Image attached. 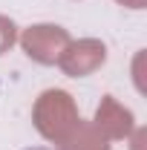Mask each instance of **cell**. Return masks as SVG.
Returning <instances> with one entry per match:
<instances>
[{
  "label": "cell",
  "instance_id": "6da1fadb",
  "mask_svg": "<svg viewBox=\"0 0 147 150\" xmlns=\"http://www.w3.org/2000/svg\"><path fill=\"white\" fill-rule=\"evenodd\" d=\"M23 150H52V147H23Z\"/></svg>",
  "mask_w": 147,
  "mask_h": 150
}]
</instances>
